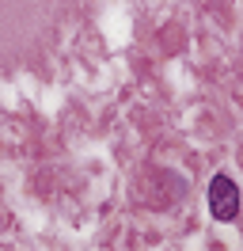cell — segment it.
<instances>
[{"label": "cell", "instance_id": "6da1fadb", "mask_svg": "<svg viewBox=\"0 0 243 251\" xmlns=\"http://www.w3.org/2000/svg\"><path fill=\"white\" fill-rule=\"evenodd\" d=\"M80 0H0V76L46 57Z\"/></svg>", "mask_w": 243, "mask_h": 251}, {"label": "cell", "instance_id": "7a4b0ae2", "mask_svg": "<svg viewBox=\"0 0 243 251\" xmlns=\"http://www.w3.org/2000/svg\"><path fill=\"white\" fill-rule=\"evenodd\" d=\"M240 205H243L240 187H236L228 175H217V179L209 183V209H213V217H217V221H236V217H240Z\"/></svg>", "mask_w": 243, "mask_h": 251}]
</instances>
